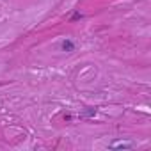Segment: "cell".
Wrapping results in <instances>:
<instances>
[{"mask_svg":"<svg viewBox=\"0 0 151 151\" xmlns=\"http://www.w3.org/2000/svg\"><path fill=\"white\" fill-rule=\"evenodd\" d=\"M110 147L112 149H132L133 142H130V140H117V142H112Z\"/></svg>","mask_w":151,"mask_h":151,"instance_id":"1","label":"cell"},{"mask_svg":"<svg viewBox=\"0 0 151 151\" xmlns=\"http://www.w3.org/2000/svg\"><path fill=\"white\" fill-rule=\"evenodd\" d=\"M62 50H64V52H73V50H75V43H73L71 39H64V41H62Z\"/></svg>","mask_w":151,"mask_h":151,"instance_id":"2","label":"cell"},{"mask_svg":"<svg viewBox=\"0 0 151 151\" xmlns=\"http://www.w3.org/2000/svg\"><path fill=\"white\" fill-rule=\"evenodd\" d=\"M80 18H82V14H80V13H75V14L71 16V22H75V20H80Z\"/></svg>","mask_w":151,"mask_h":151,"instance_id":"3","label":"cell"}]
</instances>
